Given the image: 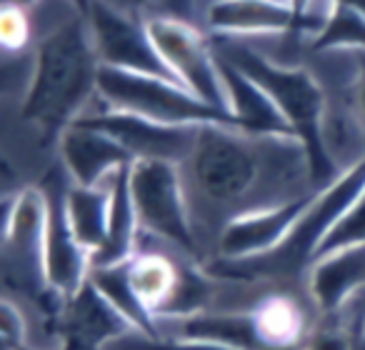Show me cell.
Masks as SVG:
<instances>
[{"instance_id":"cell-19","label":"cell","mask_w":365,"mask_h":350,"mask_svg":"<svg viewBox=\"0 0 365 350\" xmlns=\"http://www.w3.org/2000/svg\"><path fill=\"white\" fill-rule=\"evenodd\" d=\"M130 168H123L108 183L110 188V218H108V235L103 248L93 255V268H108V265H123L133 260L138 253L135 243L140 235V220H138L135 200L130 190Z\"/></svg>"},{"instance_id":"cell-15","label":"cell","mask_w":365,"mask_h":350,"mask_svg":"<svg viewBox=\"0 0 365 350\" xmlns=\"http://www.w3.org/2000/svg\"><path fill=\"white\" fill-rule=\"evenodd\" d=\"M218 63L225 86V98H228V110L238 123V130L255 138H290V140H295L288 120L275 108L268 93L220 56Z\"/></svg>"},{"instance_id":"cell-33","label":"cell","mask_w":365,"mask_h":350,"mask_svg":"<svg viewBox=\"0 0 365 350\" xmlns=\"http://www.w3.org/2000/svg\"><path fill=\"white\" fill-rule=\"evenodd\" d=\"M288 3H290V8H293V13H295V33H298L300 21H303L305 13H308L310 8L318 3V0H288Z\"/></svg>"},{"instance_id":"cell-9","label":"cell","mask_w":365,"mask_h":350,"mask_svg":"<svg viewBox=\"0 0 365 350\" xmlns=\"http://www.w3.org/2000/svg\"><path fill=\"white\" fill-rule=\"evenodd\" d=\"M88 28H91L93 46H96L103 68L175 81L148 33L145 18L123 16V13L106 8L103 3H93Z\"/></svg>"},{"instance_id":"cell-14","label":"cell","mask_w":365,"mask_h":350,"mask_svg":"<svg viewBox=\"0 0 365 350\" xmlns=\"http://www.w3.org/2000/svg\"><path fill=\"white\" fill-rule=\"evenodd\" d=\"M61 333L66 350H106L118 338L130 333V323L108 303L88 280L78 295L61 303Z\"/></svg>"},{"instance_id":"cell-21","label":"cell","mask_w":365,"mask_h":350,"mask_svg":"<svg viewBox=\"0 0 365 350\" xmlns=\"http://www.w3.org/2000/svg\"><path fill=\"white\" fill-rule=\"evenodd\" d=\"M66 215L78 243L96 255L103 248L108 235L110 188L108 185H101V188L71 185L66 190Z\"/></svg>"},{"instance_id":"cell-25","label":"cell","mask_w":365,"mask_h":350,"mask_svg":"<svg viewBox=\"0 0 365 350\" xmlns=\"http://www.w3.org/2000/svg\"><path fill=\"white\" fill-rule=\"evenodd\" d=\"M355 245H365V190L358 195V200L345 210L343 218L335 223V228L328 233V238L323 240V245H320V250H318V258L320 255L335 253V250H343V248H355Z\"/></svg>"},{"instance_id":"cell-31","label":"cell","mask_w":365,"mask_h":350,"mask_svg":"<svg viewBox=\"0 0 365 350\" xmlns=\"http://www.w3.org/2000/svg\"><path fill=\"white\" fill-rule=\"evenodd\" d=\"M96 3H103L106 8L115 13H123V16H133V18H143V13L158 3V0H96Z\"/></svg>"},{"instance_id":"cell-37","label":"cell","mask_w":365,"mask_h":350,"mask_svg":"<svg viewBox=\"0 0 365 350\" xmlns=\"http://www.w3.org/2000/svg\"><path fill=\"white\" fill-rule=\"evenodd\" d=\"M363 325H365V323H363Z\"/></svg>"},{"instance_id":"cell-2","label":"cell","mask_w":365,"mask_h":350,"mask_svg":"<svg viewBox=\"0 0 365 350\" xmlns=\"http://www.w3.org/2000/svg\"><path fill=\"white\" fill-rule=\"evenodd\" d=\"M215 53L230 66L243 71L250 81L258 83L275 103V108L283 113L295 140L303 145L308 155L310 180L318 188L333 183L343 170H338L325 143V108L328 105H325V91L318 78L305 68L280 66L240 43L238 38H220Z\"/></svg>"},{"instance_id":"cell-13","label":"cell","mask_w":365,"mask_h":350,"mask_svg":"<svg viewBox=\"0 0 365 350\" xmlns=\"http://www.w3.org/2000/svg\"><path fill=\"white\" fill-rule=\"evenodd\" d=\"M61 158L73 185L101 188L113 180L118 170L133 165V155L108 133L88 125H71L58 140Z\"/></svg>"},{"instance_id":"cell-8","label":"cell","mask_w":365,"mask_h":350,"mask_svg":"<svg viewBox=\"0 0 365 350\" xmlns=\"http://www.w3.org/2000/svg\"><path fill=\"white\" fill-rule=\"evenodd\" d=\"M148 33H150L163 63L182 88H188L193 96H198L208 105L228 110L218 53L215 48H210V43L193 23L170 16H155L148 18Z\"/></svg>"},{"instance_id":"cell-34","label":"cell","mask_w":365,"mask_h":350,"mask_svg":"<svg viewBox=\"0 0 365 350\" xmlns=\"http://www.w3.org/2000/svg\"><path fill=\"white\" fill-rule=\"evenodd\" d=\"M68 3H71V8L76 11V16H81V18H86V21H88V16H91L93 3H96V0H68Z\"/></svg>"},{"instance_id":"cell-35","label":"cell","mask_w":365,"mask_h":350,"mask_svg":"<svg viewBox=\"0 0 365 350\" xmlns=\"http://www.w3.org/2000/svg\"><path fill=\"white\" fill-rule=\"evenodd\" d=\"M328 3H340V6H348V8H353L355 13H360V16L365 18V0H328Z\"/></svg>"},{"instance_id":"cell-3","label":"cell","mask_w":365,"mask_h":350,"mask_svg":"<svg viewBox=\"0 0 365 350\" xmlns=\"http://www.w3.org/2000/svg\"><path fill=\"white\" fill-rule=\"evenodd\" d=\"M365 190V155L350 163L333 183L318 188L290 235L268 255L253 260H213L208 273L230 280H290L308 273L318 250L345 210Z\"/></svg>"},{"instance_id":"cell-30","label":"cell","mask_w":365,"mask_h":350,"mask_svg":"<svg viewBox=\"0 0 365 350\" xmlns=\"http://www.w3.org/2000/svg\"><path fill=\"white\" fill-rule=\"evenodd\" d=\"M23 318L11 300H3V345L6 348H23Z\"/></svg>"},{"instance_id":"cell-1","label":"cell","mask_w":365,"mask_h":350,"mask_svg":"<svg viewBox=\"0 0 365 350\" xmlns=\"http://www.w3.org/2000/svg\"><path fill=\"white\" fill-rule=\"evenodd\" d=\"M101 68L86 18H73L43 38L21 108L23 120L41 133L43 143L61 140L86 115L88 101L98 93Z\"/></svg>"},{"instance_id":"cell-17","label":"cell","mask_w":365,"mask_h":350,"mask_svg":"<svg viewBox=\"0 0 365 350\" xmlns=\"http://www.w3.org/2000/svg\"><path fill=\"white\" fill-rule=\"evenodd\" d=\"M210 31L220 38L273 36L295 31V13L288 0H215L208 8Z\"/></svg>"},{"instance_id":"cell-10","label":"cell","mask_w":365,"mask_h":350,"mask_svg":"<svg viewBox=\"0 0 365 350\" xmlns=\"http://www.w3.org/2000/svg\"><path fill=\"white\" fill-rule=\"evenodd\" d=\"M78 123L115 138L130 153L133 160H168L175 165L190 160L195 140H198V130L203 128L163 125V123L148 120V118L133 115V113L113 110V108L86 113Z\"/></svg>"},{"instance_id":"cell-32","label":"cell","mask_w":365,"mask_h":350,"mask_svg":"<svg viewBox=\"0 0 365 350\" xmlns=\"http://www.w3.org/2000/svg\"><path fill=\"white\" fill-rule=\"evenodd\" d=\"M165 13L163 16H170V18H180V21H188L193 16V0H158Z\"/></svg>"},{"instance_id":"cell-22","label":"cell","mask_w":365,"mask_h":350,"mask_svg":"<svg viewBox=\"0 0 365 350\" xmlns=\"http://www.w3.org/2000/svg\"><path fill=\"white\" fill-rule=\"evenodd\" d=\"M128 273H130L133 288L158 318L170 303L173 293L180 283L182 268L160 253H135L133 260H128Z\"/></svg>"},{"instance_id":"cell-11","label":"cell","mask_w":365,"mask_h":350,"mask_svg":"<svg viewBox=\"0 0 365 350\" xmlns=\"http://www.w3.org/2000/svg\"><path fill=\"white\" fill-rule=\"evenodd\" d=\"M315 193L318 188L310 193L293 195L283 203L250 208L233 215L220 230L215 260H253L273 253L290 235Z\"/></svg>"},{"instance_id":"cell-29","label":"cell","mask_w":365,"mask_h":350,"mask_svg":"<svg viewBox=\"0 0 365 350\" xmlns=\"http://www.w3.org/2000/svg\"><path fill=\"white\" fill-rule=\"evenodd\" d=\"M303 350H353L350 348V335L338 325H328V328L315 330L303 345Z\"/></svg>"},{"instance_id":"cell-18","label":"cell","mask_w":365,"mask_h":350,"mask_svg":"<svg viewBox=\"0 0 365 350\" xmlns=\"http://www.w3.org/2000/svg\"><path fill=\"white\" fill-rule=\"evenodd\" d=\"M168 325H170V333L160 335V338H188L235 350H268L258 333L253 310H245V313H208L203 310V313L188 315V318L165 320L160 323V330Z\"/></svg>"},{"instance_id":"cell-27","label":"cell","mask_w":365,"mask_h":350,"mask_svg":"<svg viewBox=\"0 0 365 350\" xmlns=\"http://www.w3.org/2000/svg\"><path fill=\"white\" fill-rule=\"evenodd\" d=\"M28 41H31V21H28L26 11L3 3V13H0V43H3L6 53H21L28 46Z\"/></svg>"},{"instance_id":"cell-16","label":"cell","mask_w":365,"mask_h":350,"mask_svg":"<svg viewBox=\"0 0 365 350\" xmlns=\"http://www.w3.org/2000/svg\"><path fill=\"white\" fill-rule=\"evenodd\" d=\"M308 290L315 308L333 315L365 290V245L320 255L308 270Z\"/></svg>"},{"instance_id":"cell-23","label":"cell","mask_w":365,"mask_h":350,"mask_svg":"<svg viewBox=\"0 0 365 350\" xmlns=\"http://www.w3.org/2000/svg\"><path fill=\"white\" fill-rule=\"evenodd\" d=\"M253 315L268 350H295L303 338L305 315L290 295H268L255 305Z\"/></svg>"},{"instance_id":"cell-6","label":"cell","mask_w":365,"mask_h":350,"mask_svg":"<svg viewBox=\"0 0 365 350\" xmlns=\"http://www.w3.org/2000/svg\"><path fill=\"white\" fill-rule=\"evenodd\" d=\"M46 228L48 198L43 188H23L6 198L3 263L8 280L33 298L56 300L46 278Z\"/></svg>"},{"instance_id":"cell-4","label":"cell","mask_w":365,"mask_h":350,"mask_svg":"<svg viewBox=\"0 0 365 350\" xmlns=\"http://www.w3.org/2000/svg\"><path fill=\"white\" fill-rule=\"evenodd\" d=\"M98 96L106 108L133 113L163 125H223L238 130V123L228 110L208 105L188 88L168 78L101 68Z\"/></svg>"},{"instance_id":"cell-24","label":"cell","mask_w":365,"mask_h":350,"mask_svg":"<svg viewBox=\"0 0 365 350\" xmlns=\"http://www.w3.org/2000/svg\"><path fill=\"white\" fill-rule=\"evenodd\" d=\"M315 53H350L365 51V18L353 8L330 3L328 18L318 36L310 41Z\"/></svg>"},{"instance_id":"cell-7","label":"cell","mask_w":365,"mask_h":350,"mask_svg":"<svg viewBox=\"0 0 365 350\" xmlns=\"http://www.w3.org/2000/svg\"><path fill=\"white\" fill-rule=\"evenodd\" d=\"M130 190L138 220L145 233L158 235L185 253L198 250L180 180V165L168 160H135L130 168Z\"/></svg>"},{"instance_id":"cell-26","label":"cell","mask_w":365,"mask_h":350,"mask_svg":"<svg viewBox=\"0 0 365 350\" xmlns=\"http://www.w3.org/2000/svg\"><path fill=\"white\" fill-rule=\"evenodd\" d=\"M106 350H235V348H223V345L213 343H200V340H188V338H148V335L130 330L128 335L118 338L115 343H110Z\"/></svg>"},{"instance_id":"cell-20","label":"cell","mask_w":365,"mask_h":350,"mask_svg":"<svg viewBox=\"0 0 365 350\" xmlns=\"http://www.w3.org/2000/svg\"><path fill=\"white\" fill-rule=\"evenodd\" d=\"M91 283L101 290V295L130 323L133 330L148 335V338H160L163 330L155 313L145 305V300L138 295V290L130 283L128 263L108 265V268H93Z\"/></svg>"},{"instance_id":"cell-28","label":"cell","mask_w":365,"mask_h":350,"mask_svg":"<svg viewBox=\"0 0 365 350\" xmlns=\"http://www.w3.org/2000/svg\"><path fill=\"white\" fill-rule=\"evenodd\" d=\"M350 61V108L360 128H365V51L345 53Z\"/></svg>"},{"instance_id":"cell-12","label":"cell","mask_w":365,"mask_h":350,"mask_svg":"<svg viewBox=\"0 0 365 350\" xmlns=\"http://www.w3.org/2000/svg\"><path fill=\"white\" fill-rule=\"evenodd\" d=\"M48 228H46V278L58 305L83 290L93 273V253L78 243L66 215V190H46Z\"/></svg>"},{"instance_id":"cell-5","label":"cell","mask_w":365,"mask_h":350,"mask_svg":"<svg viewBox=\"0 0 365 350\" xmlns=\"http://www.w3.org/2000/svg\"><path fill=\"white\" fill-rule=\"evenodd\" d=\"M255 140L233 128L203 125L188 160L195 185L215 203H238L250 195L263 173Z\"/></svg>"},{"instance_id":"cell-36","label":"cell","mask_w":365,"mask_h":350,"mask_svg":"<svg viewBox=\"0 0 365 350\" xmlns=\"http://www.w3.org/2000/svg\"><path fill=\"white\" fill-rule=\"evenodd\" d=\"M6 6H16V8H23V11H28V8H33L38 3V0H3Z\"/></svg>"}]
</instances>
